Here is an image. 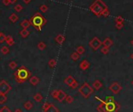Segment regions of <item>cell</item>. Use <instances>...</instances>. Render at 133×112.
<instances>
[{
	"label": "cell",
	"mask_w": 133,
	"mask_h": 112,
	"mask_svg": "<svg viewBox=\"0 0 133 112\" xmlns=\"http://www.w3.org/2000/svg\"><path fill=\"white\" fill-rule=\"evenodd\" d=\"M31 25L33 26L36 30L41 31L42 30V27L46 24L47 21L45 17H43L40 13L36 12L35 14L30 18Z\"/></svg>",
	"instance_id": "6da1fadb"
},
{
	"label": "cell",
	"mask_w": 133,
	"mask_h": 112,
	"mask_svg": "<svg viewBox=\"0 0 133 112\" xmlns=\"http://www.w3.org/2000/svg\"><path fill=\"white\" fill-rule=\"evenodd\" d=\"M31 75V73L25 66H20L14 72V78L17 83L22 84L27 80Z\"/></svg>",
	"instance_id": "7a4b0ae2"
},
{
	"label": "cell",
	"mask_w": 133,
	"mask_h": 112,
	"mask_svg": "<svg viewBox=\"0 0 133 112\" xmlns=\"http://www.w3.org/2000/svg\"><path fill=\"white\" fill-rule=\"evenodd\" d=\"M107 8V6L103 0H95V2L89 6V10L94 15L100 17L102 16L103 11Z\"/></svg>",
	"instance_id": "3957f363"
},
{
	"label": "cell",
	"mask_w": 133,
	"mask_h": 112,
	"mask_svg": "<svg viewBox=\"0 0 133 112\" xmlns=\"http://www.w3.org/2000/svg\"><path fill=\"white\" fill-rule=\"evenodd\" d=\"M78 92L84 98H88L92 93L93 92V89L87 82H85L83 85L78 89Z\"/></svg>",
	"instance_id": "277c9868"
},
{
	"label": "cell",
	"mask_w": 133,
	"mask_h": 112,
	"mask_svg": "<svg viewBox=\"0 0 133 112\" xmlns=\"http://www.w3.org/2000/svg\"><path fill=\"white\" fill-rule=\"evenodd\" d=\"M11 86L6 80H2L0 82V93L7 94L11 90Z\"/></svg>",
	"instance_id": "5b68a950"
},
{
	"label": "cell",
	"mask_w": 133,
	"mask_h": 112,
	"mask_svg": "<svg viewBox=\"0 0 133 112\" xmlns=\"http://www.w3.org/2000/svg\"><path fill=\"white\" fill-rule=\"evenodd\" d=\"M43 112H59V110L53 104L45 102L42 107Z\"/></svg>",
	"instance_id": "8992f818"
},
{
	"label": "cell",
	"mask_w": 133,
	"mask_h": 112,
	"mask_svg": "<svg viewBox=\"0 0 133 112\" xmlns=\"http://www.w3.org/2000/svg\"><path fill=\"white\" fill-rule=\"evenodd\" d=\"M101 45H102V42L100 41L99 39L97 38V37H94V38L89 42L90 47L94 50H97L100 46H101Z\"/></svg>",
	"instance_id": "52a82bcc"
},
{
	"label": "cell",
	"mask_w": 133,
	"mask_h": 112,
	"mask_svg": "<svg viewBox=\"0 0 133 112\" xmlns=\"http://www.w3.org/2000/svg\"><path fill=\"white\" fill-rule=\"evenodd\" d=\"M66 96H67V94H66L65 92H63L61 90H58V95H57V100L59 102H63L64 100H65Z\"/></svg>",
	"instance_id": "ba28073f"
},
{
	"label": "cell",
	"mask_w": 133,
	"mask_h": 112,
	"mask_svg": "<svg viewBox=\"0 0 133 112\" xmlns=\"http://www.w3.org/2000/svg\"><path fill=\"white\" fill-rule=\"evenodd\" d=\"M90 66V64L89 62L87 60H83L80 63V65L79 67L81 70H83V71H85V70H87Z\"/></svg>",
	"instance_id": "9c48e42d"
},
{
	"label": "cell",
	"mask_w": 133,
	"mask_h": 112,
	"mask_svg": "<svg viewBox=\"0 0 133 112\" xmlns=\"http://www.w3.org/2000/svg\"><path fill=\"white\" fill-rule=\"evenodd\" d=\"M55 41H56L58 44L62 45L64 42H65V37H64V35H63L61 34L57 35L56 37H55Z\"/></svg>",
	"instance_id": "30bf717a"
},
{
	"label": "cell",
	"mask_w": 133,
	"mask_h": 112,
	"mask_svg": "<svg viewBox=\"0 0 133 112\" xmlns=\"http://www.w3.org/2000/svg\"><path fill=\"white\" fill-rule=\"evenodd\" d=\"M110 90L113 91L114 93H117L119 90H121V86L118 85L117 82H114L112 85L110 86Z\"/></svg>",
	"instance_id": "8fae6325"
},
{
	"label": "cell",
	"mask_w": 133,
	"mask_h": 112,
	"mask_svg": "<svg viewBox=\"0 0 133 112\" xmlns=\"http://www.w3.org/2000/svg\"><path fill=\"white\" fill-rule=\"evenodd\" d=\"M29 82H30V83L31 84L32 86H36V85H38V84L39 83L40 79L37 76L34 75V76H32V77H30Z\"/></svg>",
	"instance_id": "7c38bea8"
},
{
	"label": "cell",
	"mask_w": 133,
	"mask_h": 112,
	"mask_svg": "<svg viewBox=\"0 0 133 112\" xmlns=\"http://www.w3.org/2000/svg\"><path fill=\"white\" fill-rule=\"evenodd\" d=\"M102 45H103V46H106V47L109 48L113 45V41L110 38H107L102 42Z\"/></svg>",
	"instance_id": "4fadbf2b"
},
{
	"label": "cell",
	"mask_w": 133,
	"mask_h": 112,
	"mask_svg": "<svg viewBox=\"0 0 133 112\" xmlns=\"http://www.w3.org/2000/svg\"><path fill=\"white\" fill-rule=\"evenodd\" d=\"M5 42L9 45H14V39H13V37L11 35H6V37H5Z\"/></svg>",
	"instance_id": "5bb4252c"
},
{
	"label": "cell",
	"mask_w": 133,
	"mask_h": 112,
	"mask_svg": "<svg viewBox=\"0 0 133 112\" xmlns=\"http://www.w3.org/2000/svg\"><path fill=\"white\" fill-rule=\"evenodd\" d=\"M75 80V79L73 78L71 75H69V76H67L66 78H64L63 82H64V83H65V84H67L68 86H70L71 85V83L74 82Z\"/></svg>",
	"instance_id": "9a60e30c"
},
{
	"label": "cell",
	"mask_w": 133,
	"mask_h": 112,
	"mask_svg": "<svg viewBox=\"0 0 133 112\" xmlns=\"http://www.w3.org/2000/svg\"><path fill=\"white\" fill-rule=\"evenodd\" d=\"M20 26L23 27V29H27L31 26L30 21H28V20H24L20 23Z\"/></svg>",
	"instance_id": "2e32d148"
},
{
	"label": "cell",
	"mask_w": 133,
	"mask_h": 112,
	"mask_svg": "<svg viewBox=\"0 0 133 112\" xmlns=\"http://www.w3.org/2000/svg\"><path fill=\"white\" fill-rule=\"evenodd\" d=\"M93 87L95 89V90H99V89L102 87V83H101V82L99 81V80H95V81L93 83Z\"/></svg>",
	"instance_id": "e0dca14e"
},
{
	"label": "cell",
	"mask_w": 133,
	"mask_h": 112,
	"mask_svg": "<svg viewBox=\"0 0 133 112\" xmlns=\"http://www.w3.org/2000/svg\"><path fill=\"white\" fill-rule=\"evenodd\" d=\"M33 104L31 102V101H27L26 103H24V109H26L27 111H30L31 110L32 108H33Z\"/></svg>",
	"instance_id": "ac0fdd59"
},
{
	"label": "cell",
	"mask_w": 133,
	"mask_h": 112,
	"mask_svg": "<svg viewBox=\"0 0 133 112\" xmlns=\"http://www.w3.org/2000/svg\"><path fill=\"white\" fill-rule=\"evenodd\" d=\"M20 35H21L22 38L25 39L30 35V31H27V29H22L21 31H20Z\"/></svg>",
	"instance_id": "d6986e66"
},
{
	"label": "cell",
	"mask_w": 133,
	"mask_h": 112,
	"mask_svg": "<svg viewBox=\"0 0 133 112\" xmlns=\"http://www.w3.org/2000/svg\"><path fill=\"white\" fill-rule=\"evenodd\" d=\"M9 19H10V21L13 23H15L18 21V19H19V17H18V16L16 14V13H12V14H10V16L9 17Z\"/></svg>",
	"instance_id": "ffe728a7"
},
{
	"label": "cell",
	"mask_w": 133,
	"mask_h": 112,
	"mask_svg": "<svg viewBox=\"0 0 133 112\" xmlns=\"http://www.w3.org/2000/svg\"><path fill=\"white\" fill-rule=\"evenodd\" d=\"M33 98H34V100L36 101V102H41L42 100V95L41 94V93H39V92H37L36 94L33 96Z\"/></svg>",
	"instance_id": "44dd1931"
},
{
	"label": "cell",
	"mask_w": 133,
	"mask_h": 112,
	"mask_svg": "<svg viewBox=\"0 0 133 112\" xmlns=\"http://www.w3.org/2000/svg\"><path fill=\"white\" fill-rule=\"evenodd\" d=\"M71 58L74 60V61H77V60L80 59V55L77 53V52H74L72 53L71 55Z\"/></svg>",
	"instance_id": "7402d4cb"
},
{
	"label": "cell",
	"mask_w": 133,
	"mask_h": 112,
	"mask_svg": "<svg viewBox=\"0 0 133 112\" xmlns=\"http://www.w3.org/2000/svg\"><path fill=\"white\" fill-rule=\"evenodd\" d=\"M6 100H7V96H6V94H2V93H0V104H5Z\"/></svg>",
	"instance_id": "603a6c76"
},
{
	"label": "cell",
	"mask_w": 133,
	"mask_h": 112,
	"mask_svg": "<svg viewBox=\"0 0 133 112\" xmlns=\"http://www.w3.org/2000/svg\"><path fill=\"white\" fill-rule=\"evenodd\" d=\"M85 48H84L82 45L77 46V49H76V52H77V53H78L79 55L83 54V53H85Z\"/></svg>",
	"instance_id": "cb8c5ba5"
},
{
	"label": "cell",
	"mask_w": 133,
	"mask_h": 112,
	"mask_svg": "<svg viewBox=\"0 0 133 112\" xmlns=\"http://www.w3.org/2000/svg\"><path fill=\"white\" fill-rule=\"evenodd\" d=\"M1 53L4 55H6L10 53V49H9V47H7L6 45H4L1 49Z\"/></svg>",
	"instance_id": "d4e9b609"
},
{
	"label": "cell",
	"mask_w": 133,
	"mask_h": 112,
	"mask_svg": "<svg viewBox=\"0 0 133 112\" xmlns=\"http://www.w3.org/2000/svg\"><path fill=\"white\" fill-rule=\"evenodd\" d=\"M37 46L40 50H44L45 48H46V45H45V43H44V42H39Z\"/></svg>",
	"instance_id": "484cf974"
},
{
	"label": "cell",
	"mask_w": 133,
	"mask_h": 112,
	"mask_svg": "<svg viewBox=\"0 0 133 112\" xmlns=\"http://www.w3.org/2000/svg\"><path fill=\"white\" fill-rule=\"evenodd\" d=\"M48 64H49V67L53 68V67H55V66H56L57 61H56V60H55V59H51V60H49V63Z\"/></svg>",
	"instance_id": "4316f807"
},
{
	"label": "cell",
	"mask_w": 133,
	"mask_h": 112,
	"mask_svg": "<svg viewBox=\"0 0 133 112\" xmlns=\"http://www.w3.org/2000/svg\"><path fill=\"white\" fill-rule=\"evenodd\" d=\"M97 110L99 112H107L106 111V108H105V105L104 103H102L101 104H99L97 107Z\"/></svg>",
	"instance_id": "83f0119b"
},
{
	"label": "cell",
	"mask_w": 133,
	"mask_h": 112,
	"mask_svg": "<svg viewBox=\"0 0 133 112\" xmlns=\"http://www.w3.org/2000/svg\"><path fill=\"white\" fill-rule=\"evenodd\" d=\"M66 100L67 104H71V103L74 101V98H73L72 96H67H67H66L65 100Z\"/></svg>",
	"instance_id": "f1b7e54d"
},
{
	"label": "cell",
	"mask_w": 133,
	"mask_h": 112,
	"mask_svg": "<svg viewBox=\"0 0 133 112\" xmlns=\"http://www.w3.org/2000/svg\"><path fill=\"white\" fill-rule=\"evenodd\" d=\"M23 6L22 5H20V4H17V5L14 6V10H15V11H17V12H20L22 10H23Z\"/></svg>",
	"instance_id": "f546056e"
},
{
	"label": "cell",
	"mask_w": 133,
	"mask_h": 112,
	"mask_svg": "<svg viewBox=\"0 0 133 112\" xmlns=\"http://www.w3.org/2000/svg\"><path fill=\"white\" fill-rule=\"evenodd\" d=\"M9 67H10V69H15L17 67V63L16 61H11L10 64H9Z\"/></svg>",
	"instance_id": "4dcf8cb0"
},
{
	"label": "cell",
	"mask_w": 133,
	"mask_h": 112,
	"mask_svg": "<svg viewBox=\"0 0 133 112\" xmlns=\"http://www.w3.org/2000/svg\"><path fill=\"white\" fill-rule=\"evenodd\" d=\"M110 14H111V13H110V10H109L108 8L105 9V10L102 13V16H103L105 17H107L108 16H110Z\"/></svg>",
	"instance_id": "1f68e13d"
},
{
	"label": "cell",
	"mask_w": 133,
	"mask_h": 112,
	"mask_svg": "<svg viewBox=\"0 0 133 112\" xmlns=\"http://www.w3.org/2000/svg\"><path fill=\"white\" fill-rule=\"evenodd\" d=\"M39 10H40L41 12H42V13H46L47 10H48V6L44 4V5H42V6H40Z\"/></svg>",
	"instance_id": "d6a6232c"
},
{
	"label": "cell",
	"mask_w": 133,
	"mask_h": 112,
	"mask_svg": "<svg viewBox=\"0 0 133 112\" xmlns=\"http://www.w3.org/2000/svg\"><path fill=\"white\" fill-rule=\"evenodd\" d=\"M124 18L121 16H118L115 18V22L116 23H124Z\"/></svg>",
	"instance_id": "836d02e7"
},
{
	"label": "cell",
	"mask_w": 133,
	"mask_h": 112,
	"mask_svg": "<svg viewBox=\"0 0 133 112\" xmlns=\"http://www.w3.org/2000/svg\"><path fill=\"white\" fill-rule=\"evenodd\" d=\"M0 112H12V111L9 109V107L7 106H4L0 109Z\"/></svg>",
	"instance_id": "e575fe53"
},
{
	"label": "cell",
	"mask_w": 133,
	"mask_h": 112,
	"mask_svg": "<svg viewBox=\"0 0 133 112\" xmlns=\"http://www.w3.org/2000/svg\"><path fill=\"white\" fill-rule=\"evenodd\" d=\"M70 86H71L72 89H76L77 86H78V82H77L76 80H75L74 82L71 83V85Z\"/></svg>",
	"instance_id": "d590c367"
},
{
	"label": "cell",
	"mask_w": 133,
	"mask_h": 112,
	"mask_svg": "<svg viewBox=\"0 0 133 112\" xmlns=\"http://www.w3.org/2000/svg\"><path fill=\"white\" fill-rule=\"evenodd\" d=\"M101 52H102L103 54L108 53V52H109V48L106 47V46H103V48H101Z\"/></svg>",
	"instance_id": "8d00e7d4"
},
{
	"label": "cell",
	"mask_w": 133,
	"mask_h": 112,
	"mask_svg": "<svg viewBox=\"0 0 133 112\" xmlns=\"http://www.w3.org/2000/svg\"><path fill=\"white\" fill-rule=\"evenodd\" d=\"M51 95L54 98V99H57V95H58V90H55L52 92L51 93Z\"/></svg>",
	"instance_id": "74e56055"
},
{
	"label": "cell",
	"mask_w": 133,
	"mask_h": 112,
	"mask_svg": "<svg viewBox=\"0 0 133 112\" xmlns=\"http://www.w3.org/2000/svg\"><path fill=\"white\" fill-rule=\"evenodd\" d=\"M5 37L6 35L1 32V35H0V43H3L5 42Z\"/></svg>",
	"instance_id": "f35d334b"
},
{
	"label": "cell",
	"mask_w": 133,
	"mask_h": 112,
	"mask_svg": "<svg viewBox=\"0 0 133 112\" xmlns=\"http://www.w3.org/2000/svg\"><path fill=\"white\" fill-rule=\"evenodd\" d=\"M115 26H116V27H117V29L120 30V29H121L122 27H123L124 24H123V23H116V25Z\"/></svg>",
	"instance_id": "ab89813d"
},
{
	"label": "cell",
	"mask_w": 133,
	"mask_h": 112,
	"mask_svg": "<svg viewBox=\"0 0 133 112\" xmlns=\"http://www.w3.org/2000/svg\"><path fill=\"white\" fill-rule=\"evenodd\" d=\"M2 3H3V5H5V6H9L10 4V0H2Z\"/></svg>",
	"instance_id": "60d3db41"
},
{
	"label": "cell",
	"mask_w": 133,
	"mask_h": 112,
	"mask_svg": "<svg viewBox=\"0 0 133 112\" xmlns=\"http://www.w3.org/2000/svg\"><path fill=\"white\" fill-rule=\"evenodd\" d=\"M22 1L24 2L25 4H28V3H30V2H31V0H22Z\"/></svg>",
	"instance_id": "b9f144b4"
},
{
	"label": "cell",
	"mask_w": 133,
	"mask_h": 112,
	"mask_svg": "<svg viewBox=\"0 0 133 112\" xmlns=\"http://www.w3.org/2000/svg\"><path fill=\"white\" fill-rule=\"evenodd\" d=\"M17 0H10V4H14L17 2Z\"/></svg>",
	"instance_id": "7bdbcfd3"
},
{
	"label": "cell",
	"mask_w": 133,
	"mask_h": 112,
	"mask_svg": "<svg viewBox=\"0 0 133 112\" xmlns=\"http://www.w3.org/2000/svg\"><path fill=\"white\" fill-rule=\"evenodd\" d=\"M14 112H23V111H22L20 108H18V109H17Z\"/></svg>",
	"instance_id": "ee69618b"
},
{
	"label": "cell",
	"mask_w": 133,
	"mask_h": 112,
	"mask_svg": "<svg viewBox=\"0 0 133 112\" xmlns=\"http://www.w3.org/2000/svg\"><path fill=\"white\" fill-rule=\"evenodd\" d=\"M131 44H132V45H133V39H132V40L131 41Z\"/></svg>",
	"instance_id": "f6af8a7d"
},
{
	"label": "cell",
	"mask_w": 133,
	"mask_h": 112,
	"mask_svg": "<svg viewBox=\"0 0 133 112\" xmlns=\"http://www.w3.org/2000/svg\"><path fill=\"white\" fill-rule=\"evenodd\" d=\"M131 57H132V59H133V53H132V56H131Z\"/></svg>",
	"instance_id": "bcb514c9"
},
{
	"label": "cell",
	"mask_w": 133,
	"mask_h": 112,
	"mask_svg": "<svg viewBox=\"0 0 133 112\" xmlns=\"http://www.w3.org/2000/svg\"><path fill=\"white\" fill-rule=\"evenodd\" d=\"M0 35H1V32H0Z\"/></svg>",
	"instance_id": "7dc6e473"
},
{
	"label": "cell",
	"mask_w": 133,
	"mask_h": 112,
	"mask_svg": "<svg viewBox=\"0 0 133 112\" xmlns=\"http://www.w3.org/2000/svg\"><path fill=\"white\" fill-rule=\"evenodd\" d=\"M132 84H133V82H132Z\"/></svg>",
	"instance_id": "c3c4849f"
}]
</instances>
